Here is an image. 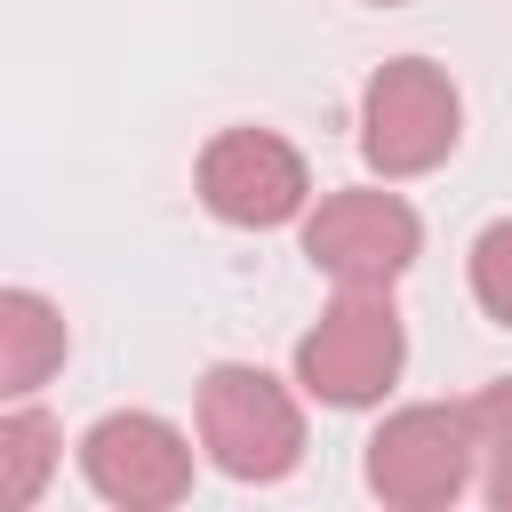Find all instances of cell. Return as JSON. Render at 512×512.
Masks as SVG:
<instances>
[{
    "instance_id": "6da1fadb",
    "label": "cell",
    "mask_w": 512,
    "mask_h": 512,
    "mask_svg": "<svg viewBox=\"0 0 512 512\" xmlns=\"http://www.w3.org/2000/svg\"><path fill=\"white\" fill-rule=\"evenodd\" d=\"M200 448L232 480H280L304 456V416H296L280 376L224 360L200 376Z\"/></svg>"
},
{
    "instance_id": "7a4b0ae2",
    "label": "cell",
    "mask_w": 512,
    "mask_h": 512,
    "mask_svg": "<svg viewBox=\"0 0 512 512\" xmlns=\"http://www.w3.org/2000/svg\"><path fill=\"white\" fill-rule=\"evenodd\" d=\"M400 352H408V344H400L392 296H384V288H344V296L320 312V328H304L296 376H304V392L328 400V408H368V400L392 392Z\"/></svg>"
},
{
    "instance_id": "3957f363",
    "label": "cell",
    "mask_w": 512,
    "mask_h": 512,
    "mask_svg": "<svg viewBox=\"0 0 512 512\" xmlns=\"http://www.w3.org/2000/svg\"><path fill=\"white\" fill-rule=\"evenodd\" d=\"M360 152L384 176H424L456 152V88L424 56H392L360 96Z\"/></svg>"
},
{
    "instance_id": "277c9868",
    "label": "cell",
    "mask_w": 512,
    "mask_h": 512,
    "mask_svg": "<svg viewBox=\"0 0 512 512\" xmlns=\"http://www.w3.org/2000/svg\"><path fill=\"white\" fill-rule=\"evenodd\" d=\"M416 240L424 224L400 192H328L320 216L304 224V256L344 288H392L416 264Z\"/></svg>"
},
{
    "instance_id": "5b68a950",
    "label": "cell",
    "mask_w": 512,
    "mask_h": 512,
    "mask_svg": "<svg viewBox=\"0 0 512 512\" xmlns=\"http://www.w3.org/2000/svg\"><path fill=\"white\" fill-rule=\"evenodd\" d=\"M472 464H480V456H472L464 408H400V416H384V432L368 440V488H376L384 504H400V512L448 504Z\"/></svg>"
},
{
    "instance_id": "8992f818",
    "label": "cell",
    "mask_w": 512,
    "mask_h": 512,
    "mask_svg": "<svg viewBox=\"0 0 512 512\" xmlns=\"http://www.w3.org/2000/svg\"><path fill=\"white\" fill-rule=\"evenodd\" d=\"M80 472L104 504H128V512H160L192 488V448L168 416H144V408H120L104 416L88 440H80Z\"/></svg>"
},
{
    "instance_id": "52a82bcc",
    "label": "cell",
    "mask_w": 512,
    "mask_h": 512,
    "mask_svg": "<svg viewBox=\"0 0 512 512\" xmlns=\"http://www.w3.org/2000/svg\"><path fill=\"white\" fill-rule=\"evenodd\" d=\"M312 176L296 160V144H280L272 128H224L200 152V200L224 224H288L304 208Z\"/></svg>"
},
{
    "instance_id": "ba28073f",
    "label": "cell",
    "mask_w": 512,
    "mask_h": 512,
    "mask_svg": "<svg viewBox=\"0 0 512 512\" xmlns=\"http://www.w3.org/2000/svg\"><path fill=\"white\" fill-rule=\"evenodd\" d=\"M64 360V320L48 296L8 288L0 296V392H32L48 368Z\"/></svg>"
},
{
    "instance_id": "9c48e42d",
    "label": "cell",
    "mask_w": 512,
    "mask_h": 512,
    "mask_svg": "<svg viewBox=\"0 0 512 512\" xmlns=\"http://www.w3.org/2000/svg\"><path fill=\"white\" fill-rule=\"evenodd\" d=\"M464 424H472V456H480V488L496 512H512V376L488 384L480 400H464Z\"/></svg>"
},
{
    "instance_id": "30bf717a",
    "label": "cell",
    "mask_w": 512,
    "mask_h": 512,
    "mask_svg": "<svg viewBox=\"0 0 512 512\" xmlns=\"http://www.w3.org/2000/svg\"><path fill=\"white\" fill-rule=\"evenodd\" d=\"M48 464H56V424H48L40 408L0 416V496H8V504H32L40 480H48Z\"/></svg>"
},
{
    "instance_id": "8fae6325",
    "label": "cell",
    "mask_w": 512,
    "mask_h": 512,
    "mask_svg": "<svg viewBox=\"0 0 512 512\" xmlns=\"http://www.w3.org/2000/svg\"><path fill=\"white\" fill-rule=\"evenodd\" d=\"M472 296H480V312H488V320H504V328H512V216H504V224H488V232L472 240Z\"/></svg>"
},
{
    "instance_id": "7c38bea8",
    "label": "cell",
    "mask_w": 512,
    "mask_h": 512,
    "mask_svg": "<svg viewBox=\"0 0 512 512\" xmlns=\"http://www.w3.org/2000/svg\"><path fill=\"white\" fill-rule=\"evenodd\" d=\"M376 8H400V0H376Z\"/></svg>"
}]
</instances>
